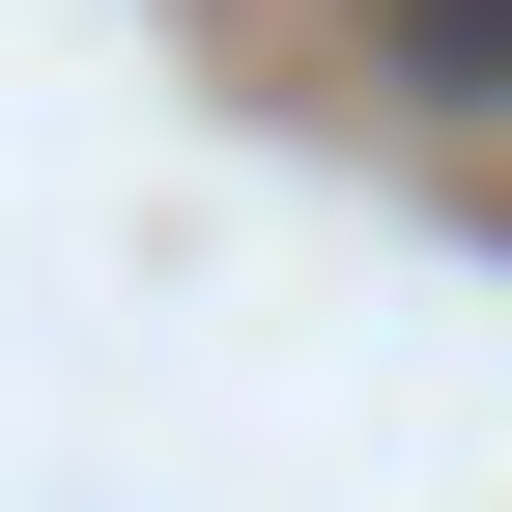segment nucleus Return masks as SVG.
<instances>
[{
  "instance_id": "f257e3e1",
  "label": "nucleus",
  "mask_w": 512,
  "mask_h": 512,
  "mask_svg": "<svg viewBox=\"0 0 512 512\" xmlns=\"http://www.w3.org/2000/svg\"><path fill=\"white\" fill-rule=\"evenodd\" d=\"M370 86L399 114H512V0H370Z\"/></svg>"
}]
</instances>
